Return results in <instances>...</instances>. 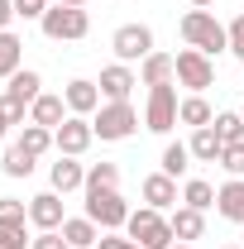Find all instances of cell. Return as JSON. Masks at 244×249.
<instances>
[{
	"instance_id": "obj_1",
	"label": "cell",
	"mask_w": 244,
	"mask_h": 249,
	"mask_svg": "<svg viewBox=\"0 0 244 249\" xmlns=\"http://www.w3.org/2000/svg\"><path fill=\"white\" fill-rule=\"evenodd\" d=\"M182 38H187V48H201L206 58L230 53V29L215 19L211 10H187L182 15Z\"/></svg>"
},
{
	"instance_id": "obj_2",
	"label": "cell",
	"mask_w": 244,
	"mask_h": 249,
	"mask_svg": "<svg viewBox=\"0 0 244 249\" xmlns=\"http://www.w3.org/2000/svg\"><path fill=\"white\" fill-rule=\"evenodd\" d=\"M124 230H129V240H134L139 249H173V245H177V235H173V220L163 216V211H153V206L129 211Z\"/></svg>"
},
{
	"instance_id": "obj_3",
	"label": "cell",
	"mask_w": 244,
	"mask_h": 249,
	"mask_svg": "<svg viewBox=\"0 0 244 249\" xmlns=\"http://www.w3.org/2000/svg\"><path fill=\"white\" fill-rule=\"evenodd\" d=\"M38 87H43V77L29 72V67H19V72L10 77V87H5V96H0V110H5V120H10V124H24V110L43 96Z\"/></svg>"
},
{
	"instance_id": "obj_4",
	"label": "cell",
	"mask_w": 244,
	"mask_h": 249,
	"mask_svg": "<svg viewBox=\"0 0 244 249\" xmlns=\"http://www.w3.org/2000/svg\"><path fill=\"white\" fill-rule=\"evenodd\" d=\"M91 129H96V139L115 144V139H129V134L139 129V115H134L129 101H105V106L91 115Z\"/></svg>"
},
{
	"instance_id": "obj_5",
	"label": "cell",
	"mask_w": 244,
	"mask_h": 249,
	"mask_svg": "<svg viewBox=\"0 0 244 249\" xmlns=\"http://www.w3.org/2000/svg\"><path fill=\"white\" fill-rule=\"evenodd\" d=\"M87 216L101 225V230H120L129 220V206L115 187H87Z\"/></svg>"
},
{
	"instance_id": "obj_6",
	"label": "cell",
	"mask_w": 244,
	"mask_h": 249,
	"mask_svg": "<svg viewBox=\"0 0 244 249\" xmlns=\"http://www.w3.org/2000/svg\"><path fill=\"white\" fill-rule=\"evenodd\" d=\"M38 24H43V34H48L53 43H62V38H87V34H91L87 10H77V5H53Z\"/></svg>"
},
{
	"instance_id": "obj_7",
	"label": "cell",
	"mask_w": 244,
	"mask_h": 249,
	"mask_svg": "<svg viewBox=\"0 0 244 249\" xmlns=\"http://www.w3.org/2000/svg\"><path fill=\"white\" fill-rule=\"evenodd\" d=\"M177 91H173V82H163V87H149V110H144V124H149L153 134H168L173 124H177Z\"/></svg>"
},
{
	"instance_id": "obj_8",
	"label": "cell",
	"mask_w": 244,
	"mask_h": 249,
	"mask_svg": "<svg viewBox=\"0 0 244 249\" xmlns=\"http://www.w3.org/2000/svg\"><path fill=\"white\" fill-rule=\"evenodd\" d=\"M173 62H177V82L192 87V96H201V91L215 82V67H211V58H206L201 48H182Z\"/></svg>"
},
{
	"instance_id": "obj_9",
	"label": "cell",
	"mask_w": 244,
	"mask_h": 249,
	"mask_svg": "<svg viewBox=\"0 0 244 249\" xmlns=\"http://www.w3.org/2000/svg\"><path fill=\"white\" fill-rule=\"evenodd\" d=\"M91 139H96V129H91L87 115H67V120L53 129V144H58V154H67V158H82L91 149Z\"/></svg>"
},
{
	"instance_id": "obj_10",
	"label": "cell",
	"mask_w": 244,
	"mask_h": 249,
	"mask_svg": "<svg viewBox=\"0 0 244 249\" xmlns=\"http://www.w3.org/2000/svg\"><path fill=\"white\" fill-rule=\"evenodd\" d=\"M110 48L120 53V62H144L153 53V29L149 24H120L115 38H110Z\"/></svg>"
},
{
	"instance_id": "obj_11",
	"label": "cell",
	"mask_w": 244,
	"mask_h": 249,
	"mask_svg": "<svg viewBox=\"0 0 244 249\" xmlns=\"http://www.w3.org/2000/svg\"><path fill=\"white\" fill-rule=\"evenodd\" d=\"M29 220L38 225V230H62V192H38L29 201Z\"/></svg>"
},
{
	"instance_id": "obj_12",
	"label": "cell",
	"mask_w": 244,
	"mask_h": 249,
	"mask_svg": "<svg viewBox=\"0 0 244 249\" xmlns=\"http://www.w3.org/2000/svg\"><path fill=\"white\" fill-rule=\"evenodd\" d=\"M96 87H101L105 101H129V91L139 87V77L129 72V62H115V67H105V72H101V82H96Z\"/></svg>"
},
{
	"instance_id": "obj_13",
	"label": "cell",
	"mask_w": 244,
	"mask_h": 249,
	"mask_svg": "<svg viewBox=\"0 0 244 249\" xmlns=\"http://www.w3.org/2000/svg\"><path fill=\"white\" fill-rule=\"evenodd\" d=\"M62 101H67V110H72V115H91V110H101V87L87 82V77H77V82H67Z\"/></svg>"
},
{
	"instance_id": "obj_14",
	"label": "cell",
	"mask_w": 244,
	"mask_h": 249,
	"mask_svg": "<svg viewBox=\"0 0 244 249\" xmlns=\"http://www.w3.org/2000/svg\"><path fill=\"white\" fill-rule=\"evenodd\" d=\"M144 201H149L153 211H168V206H177V178H168V173H153V178H144Z\"/></svg>"
},
{
	"instance_id": "obj_15",
	"label": "cell",
	"mask_w": 244,
	"mask_h": 249,
	"mask_svg": "<svg viewBox=\"0 0 244 249\" xmlns=\"http://www.w3.org/2000/svg\"><path fill=\"white\" fill-rule=\"evenodd\" d=\"M48 178H53V192H62V196H67V192H77V187H87V168H82L77 158L58 154V163H53V173H48Z\"/></svg>"
},
{
	"instance_id": "obj_16",
	"label": "cell",
	"mask_w": 244,
	"mask_h": 249,
	"mask_svg": "<svg viewBox=\"0 0 244 249\" xmlns=\"http://www.w3.org/2000/svg\"><path fill=\"white\" fill-rule=\"evenodd\" d=\"M215 211L225 220H235V225H244V178H230L215 192Z\"/></svg>"
},
{
	"instance_id": "obj_17",
	"label": "cell",
	"mask_w": 244,
	"mask_h": 249,
	"mask_svg": "<svg viewBox=\"0 0 244 249\" xmlns=\"http://www.w3.org/2000/svg\"><path fill=\"white\" fill-rule=\"evenodd\" d=\"M67 120V101L62 96H38L29 106V124H43V129H58Z\"/></svg>"
},
{
	"instance_id": "obj_18",
	"label": "cell",
	"mask_w": 244,
	"mask_h": 249,
	"mask_svg": "<svg viewBox=\"0 0 244 249\" xmlns=\"http://www.w3.org/2000/svg\"><path fill=\"white\" fill-rule=\"evenodd\" d=\"M192 158H201V163H220V134H215V124H201V129H192Z\"/></svg>"
},
{
	"instance_id": "obj_19",
	"label": "cell",
	"mask_w": 244,
	"mask_h": 249,
	"mask_svg": "<svg viewBox=\"0 0 244 249\" xmlns=\"http://www.w3.org/2000/svg\"><path fill=\"white\" fill-rule=\"evenodd\" d=\"M62 240H67L72 249H96L101 230H96L91 216H77V220H62Z\"/></svg>"
},
{
	"instance_id": "obj_20",
	"label": "cell",
	"mask_w": 244,
	"mask_h": 249,
	"mask_svg": "<svg viewBox=\"0 0 244 249\" xmlns=\"http://www.w3.org/2000/svg\"><path fill=\"white\" fill-rule=\"evenodd\" d=\"M201 230H206V211H196V206H177L173 211V235L177 240H201Z\"/></svg>"
},
{
	"instance_id": "obj_21",
	"label": "cell",
	"mask_w": 244,
	"mask_h": 249,
	"mask_svg": "<svg viewBox=\"0 0 244 249\" xmlns=\"http://www.w3.org/2000/svg\"><path fill=\"white\" fill-rule=\"evenodd\" d=\"M139 77H144V87H163V82L177 77V62L168 58V53H149L144 67H139Z\"/></svg>"
},
{
	"instance_id": "obj_22",
	"label": "cell",
	"mask_w": 244,
	"mask_h": 249,
	"mask_svg": "<svg viewBox=\"0 0 244 249\" xmlns=\"http://www.w3.org/2000/svg\"><path fill=\"white\" fill-rule=\"evenodd\" d=\"M19 62H24V43H19V34H0V77L10 82L15 72H19Z\"/></svg>"
},
{
	"instance_id": "obj_23",
	"label": "cell",
	"mask_w": 244,
	"mask_h": 249,
	"mask_svg": "<svg viewBox=\"0 0 244 249\" xmlns=\"http://www.w3.org/2000/svg\"><path fill=\"white\" fill-rule=\"evenodd\" d=\"M177 120L192 124V129H201V124H211L215 115H211V106H206V96H187L182 106H177Z\"/></svg>"
},
{
	"instance_id": "obj_24",
	"label": "cell",
	"mask_w": 244,
	"mask_h": 249,
	"mask_svg": "<svg viewBox=\"0 0 244 249\" xmlns=\"http://www.w3.org/2000/svg\"><path fill=\"white\" fill-rule=\"evenodd\" d=\"M182 201H187V206H196V211H211V206H215V187L201 182V178H192V182L182 187Z\"/></svg>"
},
{
	"instance_id": "obj_25",
	"label": "cell",
	"mask_w": 244,
	"mask_h": 249,
	"mask_svg": "<svg viewBox=\"0 0 244 249\" xmlns=\"http://www.w3.org/2000/svg\"><path fill=\"white\" fill-rule=\"evenodd\" d=\"M19 149H29L34 158L48 154V149H53V129H43V124H24V134H19Z\"/></svg>"
},
{
	"instance_id": "obj_26",
	"label": "cell",
	"mask_w": 244,
	"mask_h": 249,
	"mask_svg": "<svg viewBox=\"0 0 244 249\" xmlns=\"http://www.w3.org/2000/svg\"><path fill=\"white\" fill-rule=\"evenodd\" d=\"M215 134H220V144H240V139H244V115H240V110L215 115Z\"/></svg>"
},
{
	"instance_id": "obj_27",
	"label": "cell",
	"mask_w": 244,
	"mask_h": 249,
	"mask_svg": "<svg viewBox=\"0 0 244 249\" xmlns=\"http://www.w3.org/2000/svg\"><path fill=\"white\" fill-rule=\"evenodd\" d=\"M187 168H192V149H187V144H168V149H163V173H168V178H182Z\"/></svg>"
},
{
	"instance_id": "obj_28",
	"label": "cell",
	"mask_w": 244,
	"mask_h": 249,
	"mask_svg": "<svg viewBox=\"0 0 244 249\" xmlns=\"http://www.w3.org/2000/svg\"><path fill=\"white\" fill-rule=\"evenodd\" d=\"M24 220H29V206H24V201L0 196V225H5V230H24Z\"/></svg>"
},
{
	"instance_id": "obj_29",
	"label": "cell",
	"mask_w": 244,
	"mask_h": 249,
	"mask_svg": "<svg viewBox=\"0 0 244 249\" xmlns=\"http://www.w3.org/2000/svg\"><path fill=\"white\" fill-rule=\"evenodd\" d=\"M0 168H5V178H29V173H34V154L15 144V149L5 154V163H0Z\"/></svg>"
},
{
	"instance_id": "obj_30",
	"label": "cell",
	"mask_w": 244,
	"mask_h": 249,
	"mask_svg": "<svg viewBox=\"0 0 244 249\" xmlns=\"http://www.w3.org/2000/svg\"><path fill=\"white\" fill-rule=\"evenodd\" d=\"M120 182V168L115 163H91L87 168V187H115Z\"/></svg>"
},
{
	"instance_id": "obj_31",
	"label": "cell",
	"mask_w": 244,
	"mask_h": 249,
	"mask_svg": "<svg viewBox=\"0 0 244 249\" xmlns=\"http://www.w3.org/2000/svg\"><path fill=\"white\" fill-rule=\"evenodd\" d=\"M220 168H225L230 178H244V139H240V144H225V149H220Z\"/></svg>"
},
{
	"instance_id": "obj_32",
	"label": "cell",
	"mask_w": 244,
	"mask_h": 249,
	"mask_svg": "<svg viewBox=\"0 0 244 249\" xmlns=\"http://www.w3.org/2000/svg\"><path fill=\"white\" fill-rule=\"evenodd\" d=\"M15 15L19 19H43L48 15V0H15Z\"/></svg>"
},
{
	"instance_id": "obj_33",
	"label": "cell",
	"mask_w": 244,
	"mask_h": 249,
	"mask_svg": "<svg viewBox=\"0 0 244 249\" xmlns=\"http://www.w3.org/2000/svg\"><path fill=\"white\" fill-rule=\"evenodd\" d=\"M29 249H72L62 240V230H38V240H29Z\"/></svg>"
},
{
	"instance_id": "obj_34",
	"label": "cell",
	"mask_w": 244,
	"mask_h": 249,
	"mask_svg": "<svg viewBox=\"0 0 244 249\" xmlns=\"http://www.w3.org/2000/svg\"><path fill=\"white\" fill-rule=\"evenodd\" d=\"M230 53L244 62V15H235V19H230Z\"/></svg>"
},
{
	"instance_id": "obj_35",
	"label": "cell",
	"mask_w": 244,
	"mask_h": 249,
	"mask_svg": "<svg viewBox=\"0 0 244 249\" xmlns=\"http://www.w3.org/2000/svg\"><path fill=\"white\" fill-rule=\"evenodd\" d=\"M96 249H134V240H129V235H110V230H105V235L96 240Z\"/></svg>"
},
{
	"instance_id": "obj_36",
	"label": "cell",
	"mask_w": 244,
	"mask_h": 249,
	"mask_svg": "<svg viewBox=\"0 0 244 249\" xmlns=\"http://www.w3.org/2000/svg\"><path fill=\"white\" fill-rule=\"evenodd\" d=\"M0 249H24V230H5L0 225Z\"/></svg>"
},
{
	"instance_id": "obj_37",
	"label": "cell",
	"mask_w": 244,
	"mask_h": 249,
	"mask_svg": "<svg viewBox=\"0 0 244 249\" xmlns=\"http://www.w3.org/2000/svg\"><path fill=\"white\" fill-rule=\"evenodd\" d=\"M10 19H15V0H0V34L10 29Z\"/></svg>"
},
{
	"instance_id": "obj_38",
	"label": "cell",
	"mask_w": 244,
	"mask_h": 249,
	"mask_svg": "<svg viewBox=\"0 0 244 249\" xmlns=\"http://www.w3.org/2000/svg\"><path fill=\"white\" fill-rule=\"evenodd\" d=\"M5 134H10V120H5V110H0V139H5Z\"/></svg>"
},
{
	"instance_id": "obj_39",
	"label": "cell",
	"mask_w": 244,
	"mask_h": 249,
	"mask_svg": "<svg viewBox=\"0 0 244 249\" xmlns=\"http://www.w3.org/2000/svg\"><path fill=\"white\" fill-rule=\"evenodd\" d=\"M206 5H215V0H192V10H206Z\"/></svg>"
},
{
	"instance_id": "obj_40",
	"label": "cell",
	"mask_w": 244,
	"mask_h": 249,
	"mask_svg": "<svg viewBox=\"0 0 244 249\" xmlns=\"http://www.w3.org/2000/svg\"><path fill=\"white\" fill-rule=\"evenodd\" d=\"M58 5H77V10H82V5H87V0H58Z\"/></svg>"
},
{
	"instance_id": "obj_41",
	"label": "cell",
	"mask_w": 244,
	"mask_h": 249,
	"mask_svg": "<svg viewBox=\"0 0 244 249\" xmlns=\"http://www.w3.org/2000/svg\"><path fill=\"white\" fill-rule=\"evenodd\" d=\"M173 249H192V245H182V240H177V245H173Z\"/></svg>"
},
{
	"instance_id": "obj_42",
	"label": "cell",
	"mask_w": 244,
	"mask_h": 249,
	"mask_svg": "<svg viewBox=\"0 0 244 249\" xmlns=\"http://www.w3.org/2000/svg\"><path fill=\"white\" fill-rule=\"evenodd\" d=\"M225 249H244V245H225Z\"/></svg>"
},
{
	"instance_id": "obj_43",
	"label": "cell",
	"mask_w": 244,
	"mask_h": 249,
	"mask_svg": "<svg viewBox=\"0 0 244 249\" xmlns=\"http://www.w3.org/2000/svg\"><path fill=\"white\" fill-rule=\"evenodd\" d=\"M240 115H244V106H240Z\"/></svg>"
},
{
	"instance_id": "obj_44",
	"label": "cell",
	"mask_w": 244,
	"mask_h": 249,
	"mask_svg": "<svg viewBox=\"0 0 244 249\" xmlns=\"http://www.w3.org/2000/svg\"><path fill=\"white\" fill-rule=\"evenodd\" d=\"M134 249H139V245H134Z\"/></svg>"
}]
</instances>
